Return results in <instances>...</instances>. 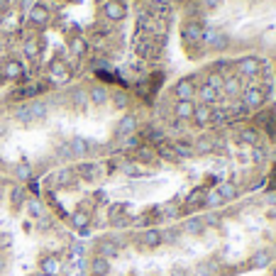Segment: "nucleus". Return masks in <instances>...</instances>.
I'll use <instances>...</instances> for the list:
<instances>
[{"mask_svg": "<svg viewBox=\"0 0 276 276\" xmlns=\"http://www.w3.org/2000/svg\"><path fill=\"white\" fill-rule=\"evenodd\" d=\"M117 254H120L117 242H112V240H103V242H98V257H103V259H112V257H117Z\"/></svg>", "mask_w": 276, "mask_h": 276, "instance_id": "nucleus-17", "label": "nucleus"}, {"mask_svg": "<svg viewBox=\"0 0 276 276\" xmlns=\"http://www.w3.org/2000/svg\"><path fill=\"white\" fill-rule=\"evenodd\" d=\"M174 147V152H176V157H184V159H188V157H193V147L188 144V142H176V144H171Z\"/></svg>", "mask_w": 276, "mask_h": 276, "instance_id": "nucleus-31", "label": "nucleus"}, {"mask_svg": "<svg viewBox=\"0 0 276 276\" xmlns=\"http://www.w3.org/2000/svg\"><path fill=\"white\" fill-rule=\"evenodd\" d=\"M164 240H162V230H157V227H149V230H144L142 235H139V245L147 249H154L159 247Z\"/></svg>", "mask_w": 276, "mask_h": 276, "instance_id": "nucleus-9", "label": "nucleus"}, {"mask_svg": "<svg viewBox=\"0 0 276 276\" xmlns=\"http://www.w3.org/2000/svg\"><path fill=\"white\" fill-rule=\"evenodd\" d=\"M15 176H17V179H22V181L32 179V169H29L27 162H22V164H17V166H15Z\"/></svg>", "mask_w": 276, "mask_h": 276, "instance_id": "nucleus-40", "label": "nucleus"}, {"mask_svg": "<svg viewBox=\"0 0 276 276\" xmlns=\"http://www.w3.org/2000/svg\"><path fill=\"white\" fill-rule=\"evenodd\" d=\"M37 93H39V86H37V83L29 86V88H20V91H17L20 98H29V95H37Z\"/></svg>", "mask_w": 276, "mask_h": 276, "instance_id": "nucleus-43", "label": "nucleus"}, {"mask_svg": "<svg viewBox=\"0 0 276 276\" xmlns=\"http://www.w3.org/2000/svg\"><path fill=\"white\" fill-rule=\"evenodd\" d=\"M88 100H91L93 105H105V103L110 100V93H108L105 86H93V88L88 91Z\"/></svg>", "mask_w": 276, "mask_h": 276, "instance_id": "nucleus-14", "label": "nucleus"}, {"mask_svg": "<svg viewBox=\"0 0 276 276\" xmlns=\"http://www.w3.org/2000/svg\"><path fill=\"white\" fill-rule=\"evenodd\" d=\"M174 95H176V100H193V95H195L193 81L191 79H181L174 86Z\"/></svg>", "mask_w": 276, "mask_h": 276, "instance_id": "nucleus-8", "label": "nucleus"}, {"mask_svg": "<svg viewBox=\"0 0 276 276\" xmlns=\"http://www.w3.org/2000/svg\"><path fill=\"white\" fill-rule=\"evenodd\" d=\"M83 252H86L83 245H79V242H74V245H71V254H74V257H83Z\"/></svg>", "mask_w": 276, "mask_h": 276, "instance_id": "nucleus-50", "label": "nucleus"}, {"mask_svg": "<svg viewBox=\"0 0 276 276\" xmlns=\"http://www.w3.org/2000/svg\"><path fill=\"white\" fill-rule=\"evenodd\" d=\"M112 103H115V108H127V93H122V91H117L115 95H112Z\"/></svg>", "mask_w": 276, "mask_h": 276, "instance_id": "nucleus-42", "label": "nucleus"}, {"mask_svg": "<svg viewBox=\"0 0 276 276\" xmlns=\"http://www.w3.org/2000/svg\"><path fill=\"white\" fill-rule=\"evenodd\" d=\"M193 152H198V154H208V152H213V139H208V137L198 139L195 147H193Z\"/></svg>", "mask_w": 276, "mask_h": 276, "instance_id": "nucleus-38", "label": "nucleus"}, {"mask_svg": "<svg viewBox=\"0 0 276 276\" xmlns=\"http://www.w3.org/2000/svg\"><path fill=\"white\" fill-rule=\"evenodd\" d=\"M22 198H25V193H22L20 188H15V191H12V205L20 208V200H22Z\"/></svg>", "mask_w": 276, "mask_h": 276, "instance_id": "nucleus-49", "label": "nucleus"}, {"mask_svg": "<svg viewBox=\"0 0 276 276\" xmlns=\"http://www.w3.org/2000/svg\"><path fill=\"white\" fill-rule=\"evenodd\" d=\"M49 71H52V79H54V81L66 83V81H69V79H71V74H69V69H66V64H61V61H54Z\"/></svg>", "mask_w": 276, "mask_h": 276, "instance_id": "nucleus-20", "label": "nucleus"}, {"mask_svg": "<svg viewBox=\"0 0 276 276\" xmlns=\"http://www.w3.org/2000/svg\"><path fill=\"white\" fill-rule=\"evenodd\" d=\"M22 54L27 56V59H39V54H42V42L37 39V37H27L25 42H22Z\"/></svg>", "mask_w": 276, "mask_h": 276, "instance_id": "nucleus-13", "label": "nucleus"}, {"mask_svg": "<svg viewBox=\"0 0 276 276\" xmlns=\"http://www.w3.org/2000/svg\"><path fill=\"white\" fill-rule=\"evenodd\" d=\"M157 157H164V159H169V162H176V159H179L171 144H159V147H157Z\"/></svg>", "mask_w": 276, "mask_h": 276, "instance_id": "nucleus-35", "label": "nucleus"}, {"mask_svg": "<svg viewBox=\"0 0 276 276\" xmlns=\"http://www.w3.org/2000/svg\"><path fill=\"white\" fill-rule=\"evenodd\" d=\"M29 22L37 25V27H47V25L52 22V12H49V7H47L44 2H34V5L29 7Z\"/></svg>", "mask_w": 276, "mask_h": 276, "instance_id": "nucleus-3", "label": "nucleus"}, {"mask_svg": "<svg viewBox=\"0 0 276 276\" xmlns=\"http://www.w3.org/2000/svg\"><path fill=\"white\" fill-rule=\"evenodd\" d=\"M79 174H81L86 181H95L100 176V166L98 164H81L79 166Z\"/></svg>", "mask_w": 276, "mask_h": 276, "instance_id": "nucleus-26", "label": "nucleus"}, {"mask_svg": "<svg viewBox=\"0 0 276 276\" xmlns=\"http://www.w3.org/2000/svg\"><path fill=\"white\" fill-rule=\"evenodd\" d=\"M152 47H154V42H152L149 37H137V42H135V52H137L139 59L157 56V49H152Z\"/></svg>", "mask_w": 276, "mask_h": 276, "instance_id": "nucleus-12", "label": "nucleus"}, {"mask_svg": "<svg viewBox=\"0 0 276 276\" xmlns=\"http://www.w3.org/2000/svg\"><path fill=\"white\" fill-rule=\"evenodd\" d=\"M222 83H225V79H222V74H218V71H213V74L208 76V81H205V86H210L213 91H218V93H222Z\"/></svg>", "mask_w": 276, "mask_h": 276, "instance_id": "nucleus-34", "label": "nucleus"}, {"mask_svg": "<svg viewBox=\"0 0 276 276\" xmlns=\"http://www.w3.org/2000/svg\"><path fill=\"white\" fill-rule=\"evenodd\" d=\"M15 117H17L22 125H32V122H37V120H44V117H47V105H44L42 100H34V103H29V105L17 108Z\"/></svg>", "mask_w": 276, "mask_h": 276, "instance_id": "nucleus-1", "label": "nucleus"}, {"mask_svg": "<svg viewBox=\"0 0 276 276\" xmlns=\"http://www.w3.org/2000/svg\"><path fill=\"white\" fill-rule=\"evenodd\" d=\"M218 193H220L222 200H232V198H237V186L230 184V181H225V184L218 186Z\"/></svg>", "mask_w": 276, "mask_h": 276, "instance_id": "nucleus-29", "label": "nucleus"}, {"mask_svg": "<svg viewBox=\"0 0 276 276\" xmlns=\"http://www.w3.org/2000/svg\"><path fill=\"white\" fill-rule=\"evenodd\" d=\"M0 83H2V76H0Z\"/></svg>", "mask_w": 276, "mask_h": 276, "instance_id": "nucleus-55", "label": "nucleus"}, {"mask_svg": "<svg viewBox=\"0 0 276 276\" xmlns=\"http://www.w3.org/2000/svg\"><path fill=\"white\" fill-rule=\"evenodd\" d=\"M69 149H71L74 157H86V154H88V139L74 137L71 142H69Z\"/></svg>", "mask_w": 276, "mask_h": 276, "instance_id": "nucleus-21", "label": "nucleus"}, {"mask_svg": "<svg viewBox=\"0 0 276 276\" xmlns=\"http://www.w3.org/2000/svg\"><path fill=\"white\" fill-rule=\"evenodd\" d=\"M225 200L220 198V193L218 191H210V193H205V203L203 205H208V208H218V205H222Z\"/></svg>", "mask_w": 276, "mask_h": 276, "instance_id": "nucleus-39", "label": "nucleus"}, {"mask_svg": "<svg viewBox=\"0 0 276 276\" xmlns=\"http://www.w3.org/2000/svg\"><path fill=\"white\" fill-rule=\"evenodd\" d=\"M203 25H200V22H193V20H191V22H186V25H184V29H181V37H184V42H186V44H200V42H203Z\"/></svg>", "mask_w": 276, "mask_h": 276, "instance_id": "nucleus-6", "label": "nucleus"}, {"mask_svg": "<svg viewBox=\"0 0 276 276\" xmlns=\"http://www.w3.org/2000/svg\"><path fill=\"white\" fill-rule=\"evenodd\" d=\"M272 262V254L267 252V249H262V252H257L254 257H252V267H257V269H262V267H267Z\"/></svg>", "mask_w": 276, "mask_h": 276, "instance_id": "nucleus-33", "label": "nucleus"}, {"mask_svg": "<svg viewBox=\"0 0 276 276\" xmlns=\"http://www.w3.org/2000/svg\"><path fill=\"white\" fill-rule=\"evenodd\" d=\"M88 222H91V215H88L86 210H76V213L71 215V225H74L76 230H86Z\"/></svg>", "mask_w": 276, "mask_h": 276, "instance_id": "nucleus-27", "label": "nucleus"}, {"mask_svg": "<svg viewBox=\"0 0 276 276\" xmlns=\"http://www.w3.org/2000/svg\"><path fill=\"white\" fill-rule=\"evenodd\" d=\"M198 95H200V100H203V105H213V103H218V98H220V93L218 91H213L210 86H200V91H198Z\"/></svg>", "mask_w": 276, "mask_h": 276, "instance_id": "nucleus-19", "label": "nucleus"}, {"mask_svg": "<svg viewBox=\"0 0 276 276\" xmlns=\"http://www.w3.org/2000/svg\"><path fill=\"white\" fill-rule=\"evenodd\" d=\"M137 159L142 164H152L154 159H157V149H152V147H147V144H139L137 147Z\"/></svg>", "mask_w": 276, "mask_h": 276, "instance_id": "nucleus-25", "label": "nucleus"}, {"mask_svg": "<svg viewBox=\"0 0 276 276\" xmlns=\"http://www.w3.org/2000/svg\"><path fill=\"white\" fill-rule=\"evenodd\" d=\"M193 120L198 122V125H208L210 120H213V110H210V105H195L193 110Z\"/></svg>", "mask_w": 276, "mask_h": 276, "instance_id": "nucleus-18", "label": "nucleus"}, {"mask_svg": "<svg viewBox=\"0 0 276 276\" xmlns=\"http://www.w3.org/2000/svg\"><path fill=\"white\" fill-rule=\"evenodd\" d=\"M264 98H267V91H264V88H259V86H249L247 91H245L242 105L249 108V110H257V108L264 105Z\"/></svg>", "mask_w": 276, "mask_h": 276, "instance_id": "nucleus-2", "label": "nucleus"}, {"mask_svg": "<svg viewBox=\"0 0 276 276\" xmlns=\"http://www.w3.org/2000/svg\"><path fill=\"white\" fill-rule=\"evenodd\" d=\"M200 2H203V7H205V10H218L225 0H200Z\"/></svg>", "mask_w": 276, "mask_h": 276, "instance_id": "nucleus-48", "label": "nucleus"}, {"mask_svg": "<svg viewBox=\"0 0 276 276\" xmlns=\"http://www.w3.org/2000/svg\"><path fill=\"white\" fill-rule=\"evenodd\" d=\"M193 110H195L193 100H176V105H174V115H176L179 120H188V117H193Z\"/></svg>", "mask_w": 276, "mask_h": 276, "instance_id": "nucleus-15", "label": "nucleus"}, {"mask_svg": "<svg viewBox=\"0 0 276 276\" xmlns=\"http://www.w3.org/2000/svg\"><path fill=\"white\" fill-rule=\"evenodd\" d=\"M203 42L208 44V47H213V49H227V37L218 32L215 27H205L203 29Z\"/></svg>", "mask_w": 276, "mask_h": 276, "instance_id": "nucleus-7", "label": "nucleus"}, {"mask_svg": "<svg viewBox=\"0 0 276 276\" xmlns=\"http://www.w3.org/2000/svg\"><path fill=\"white\" fill-rule=\"evenodd\" d=\"M39 269H42V274L56 276V274H59V269H61V262L56 259L54 254H49V257H42V262H39Z\"/></svg>", "mask_w": 276, "mask_h": 276, "instance_id": "nucleus-16", "label": "nucleus"}, {"mask_svg": "<svg viewBox=\"0 0 276 276\" xmlns=\"http://www.w3.org/2000/svg\"><path fill=\"white\" fill-rule=\"evenodd\" d=\"M171 276H188V274H186L184 269H174V272H171Z\"/></svg>", "mask_w": 276, "mask_h": 276, "instance_id": "nucleus-52", "label": "nucleus"}, {"mask_svg": "<svg viewBox=\"0 0 276 276\" xmlns=\"http://www.w3.org/2000/svg\"><path fill=\"white\" fill-rule=\"evenodd\" d=\"M69 47H71V52L76 56H86V52H88V42H86L83 37H71Z\"/></svg>", "mask_w": 276, "mask_h": 276, "instance_id": "nucleus-28", "label": "nucleus"}, {"mask_svg": "<svg viewBox=\"0 0 276 276\" xmlns=\"http://www.w3.org/2000/svg\"><path fill=\"white\" fill-rule=\"evenodd\" d=\"M137 132V117L135 115H125L120 122H117V135L120 137H130Z\"/></svg>", "mask_w": 276, "mask_h": 276, "instance_id": "nucleus-11", "label": "nucleus"}, {"mask_svg": "<svg viewBox=\"0 0 276 276\" xmlns=\"http://www.w3.org/2000/svg\"><path fill=\"white\" fill-rule=\"evenodd\" d=\"M0 76L7 79V81H17V79H25V66L20 59H7L2 66H0Z\"/></svg>", "mask_w": 276, "mask_h": 276, "instance_id": "nucleus-4", "label": "nucleus"}, {"mask_svg": "<svg viewBox=\"0 0 276 276\" xmlns=\"http://www.w3.org/2000/svg\"><path fill=\"white\" fill-rule=\"evenodd\" d=\"M37 276H47V274H42V272H39V274H37Z\"/></svg>", "mask_w": 276, "mask_h": 276, "instance_id": "nucleus-54", "label": "nucleus"}, {"mask_svg": "<svg viewBox=\"0 0 276 276\" xmlns=\"http://www.w3.org/2000/svg\"><path fill=\"white\" fill-rule=\"evenodd\" d=\"M137 27L139 29H157V27H154V20H152V15H149V12H139V15H137Z\"/></svg>", "mask_w": 276, "mask_h": 276, "instance_id": "nucleus-37", "label": "nucleus"}, {"mask_svg": "<svg viewBox=\"0 0 276 276\" xmlns=\"http://www.w3.org/2000/svg\"><path fill=\"white\" fill-rule=\"evenodd\" d=\"M103 15H105L110 22H120V20H125V15H127V5H125L122 0H108V2L103 5Z\"/></svg>", "mask_w": 276, "mask_h": 276, "instance_id": "nucleus-5", "label": "nucleus"}, {"mask_svg": "<svg viewBox=\"0 0 276 276\" xmlns=\"http://www.w3.org/2000/svg\"><path fill=\"white\" fill-rule=\"evenodd\" d=\"M205 230V220L203 218H191V220L184 222V232H188V235H200Z\"/></svg>", "mask_w": 276, "mask_h": 276, "instance_id": "nucleus-23", "label": "nucleus"}, {"mask_svg": "<svg viewBox=\"0 0 276 276\" xmlns=\"http://www.w3.org/2000/svg\"><path fill=\"white\" fill-rule=\"evenodd\" d=\"M120 171H122L125 176H142V166L135 164V162H125V164L120 166Z\"/></svg>", "mask_w": 276, "mask_h": 276, "instance_id": "nucleus-36", "label": "nucleus"}, {"mask_svg": "<svg viewBox=\"0 0 276 276\" xmlns=\"http://www.w3.org/2000/svg\"><path fill=\"white\" fill-rule=\"evenodd\" d=\"M274 276H276V274H274Z\"/></svg>", "mask_w": 276, "mask_h": 276, "instance_id": "nucleus-56", "label": "nucleus"}, {"mask_svg": "<svg viewBox=\"0 0 276 276\" xmlns=\"http://www.w3.org/2000/svg\"><path fill=\"white\" fill-rule=\"evenodd\" d=\"M27 208H29V213H32L34 218H42V203H39V200H29Z\"/></svg>", "mask_w": 276, "mask_h": 276, "instance_id": "nucleus-44", "label": "nucleus"}, {"mask_svg": "<svg viewBox=\"0 0 276 276\" xmlns=\"http://www.w3.org/2000/svg\"><path fill=\"white\" fill-rule=\"evenodd\" d=\"M91 272H93L95 276L110 274V262H108V259H103V257H95V259L91 262Z\"/></svg>", "mask_w": 276, "mask_h": 276, "instance_id": "nucleus-22", "label": "nucleus"}, {"mask_svg": "<svg viewBox=\"0 0 276 276\" xmlns=\"http://www.w3.org/2000/svg\"><path fill=\"white\" fill-rule=\"evenodd\" d=\"M213 269H215V267H213L210 262H203V264H198V274H203V276H210V274H213Z\"/></svg>", "mask_w": 276, "mask_h": 276, "instance_id": "nucleus-46", "label": "nucleus"}, {"mask_svg": "<svg viewBox=\"0 0 276 276\" xmlns=\"http://www.w3.org/2000/svg\"><path fill=\"white\" fill-rule=\"evenodd\" d=\"M205 203V191L203 188H195L193 193L188 195V205H203Z\"/></svg>", "mask_w": 276, "mask_h": 276, "instance_id": "nucleus-41", "label": "nucleus"}, {"mask_svg": "<svg viewBox=\"0 0 276 276\" xmlns=\"http://www.w3.org/2000/svg\"><path fill=\"white\" fill-rule=\"evenodd\" d=\"M2 267H5V262H2V257H0V272H2Z\"/></svg>", "mask_w": 276, "mask_h": 276, "instance_id": "nucleus-53", "label": "nucleus"}, {"mask_svg": "<svg viewBox=\"0 0 276 276\" xmlns=\"http://www.w3.org/2000/svg\"><path fill=\"white\" fill-rule=\"evenodd\" d=\"M56 184L59 186H74L76 184V171L74 169H61L56 174Z\"/></svg>", "mask_w": 276, "mask_h": 276, "instance_id": "nucleus-24", "label": "nucleus"}, {"mask_svg": "<svg viewBox=\"0 0 276 276\" xmlns=\"http://www.w3.org/2000/svg\"><path fill=\"white\" fill-rule=\"evenodd\" d=\"M240 88H242V81H240L237 76L225 79V83H222V91H225L227 95H237V93H240Z\"/></svg>", "mask_w": 276, "mask_h": 276, "instance_id": "nucleus-30", "label": "nucleus"}, {"mask_svg": "<svg viewBox=\"0 0 276 276\" xmlns=\"http://www.w3.org/2000/svg\"><path fill=\"white\" fill-rule=\"evenodd\" d=\"M154 7H157L154 12H157V15H162V17H169V12H171V10H169V5H166L164 0H162V2H157Z\"/></svg>", "mask_w": 276, "mask_h": 276, "instance_id": "nucleus-47", "label": "nucleus"}, {"mask_svg": "<svg viewBox=\"0 0 276 276\" xmlns=\"http://www.w3.org/2000/svg\"><path fill=\"white\" fill-rule=\"evenodd\" d=\"M240 142H242V144H249V147H257V144H259V132H257V130H242V132H240Z\"/></svg>", "mask_w": 276, "mask_h": 276, "instance_id": "nucleus-32", "label": "nucleus"}, {"mask_svg": "<svg viewBox=\"0 0 276 276\" xmlns=\"http://www.w3.org/2000/svg\"><path fill=\"white\" fill-rule=\"evenodd\" d=\"M237 71H240L242 76H257V74L262 71V61H259V59H252V56H245V59L237 61Z\"/></svg>", "mask_w": 276, "mask_h": 276, "instance_id": "nucleus-10", "label": "nucleus"}, {"mask_svg": "<svg viewBox=\"0 0 276 276\" xmlns=\"http://www.w3.org/2000/svg\"><path fill=\"white\" fill-rule=\"evenodd\" d=\"M10 245V235H0V247H7Z\"/></svg>", "mask_w": 276, "mask_h": 276, "instance_id": "nucleus-51", "label": "nucleus"}, {"mask_svg": "<svg viewBox=\"0 0 276 276\" xmlns=\"http://www.w3.org/2000/svg\"><path fill=\"white\" fill-rule=\"evenodd\" d=\"M74 103H76L79 108H86V103H88V95H86V93H81V91H76V93H74Z\"/></svg>", "mask_w": 276, "mask_h": 276, "instance_id": "nucleus-45", "label": "nucleus"}]
</instances>
